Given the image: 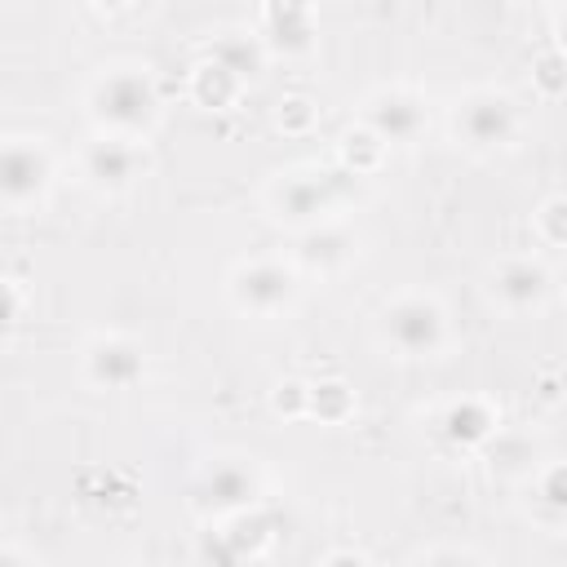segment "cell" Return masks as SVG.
Returning a JSON list of instances; mask_svg holds the SVG:
<instances>
[{
	"label": "cell",
	"mask_w": 567,
	"mask_h": 567,
	"mask_svg": "<svg viewBox=\"0 0 567 567\" xmlns=\"http://www.w3.org/2000/svg\"><path fill=\"white\" fill-rule=\"evenodd\" d=\"M93 115L111 128V137H137L159 115L155 80L142 66H115L93 84Z\"/></svg>",
	"instance_id": "1"
},
{
	"label": "cell",
	"mask_w": 567,
	"mask_h": 567,
	"mask_svg": "<svg viewBox=\"0 0 567 567\" xmlns=\"http://www.w3.org/2000/svg\"><path fill=\"white\" fill-rule=\"evenodd\" d=\"M385 341L408 354V359H421V354H434L443 346V310L430 301V297H399L385 306Z\"/></svg>",
	"instance_id": "2"
},
{
	"label": "cell",
	"mask_w": 567,
	"mask_h": 567,
	"mask_svg": "<svg viewBox=\"0 0 567 567\" xmlns=\"http://www.w3.org/2000/svg\"><path fill=\"white\" fill-rule=\"evenodd\" d=\"M456 133L465 137V146L474 151H492V146H509L514 133H518V111L505 93H470L461 106H456Z\"/></svg>",
	"instance_id": "3"
},
{
	"label": "cell",
	"mask_w": 567,
	"mask_h": 567,
	"mask_svg": "<svg viewBox=\"0 0 567 567\" xmlns=\"http://www.w3.org/2000/svg\"><path fill=\"white\" fill-rule=\"evenodd\" d=\"M49 186V155L40 142H27V137H13L0 155V190H4V204L9 208H22L31 199H40Z\"/></svg>",
	"instance_id": "4"
},
{
	"label": "cell",
	"mask_w": 567,
	"mask_h": 567,
	"mask_svg": "<svg viewBox=\"0 0 567 567\" xmlns=\"http://www.w3.org/2000/svg\"><path fill=\"white\" fill-rule=\"evenodd\" d=\"M230 292H235V301H239L244 310H252V315H275V310H284L288 297H292V270L279 266V261H270V257H257V261H248V266L235 270Z\"/></svg>",
	"instance_id": "5"
},
{
	"label": "cell",
	"mask_w": 567,
	"mask_h": 567,
	"mask_svg": "<svg viewBox=\"0 0 567 567\" xmlns=\"http://www.w3.org/2000/svg\"><path fill=\"white\" fill-rule=\"evenodd\" d=\"M195 496L213 514H239V509H248L257 501V474L248 465H239V461H213L199 474Z\"/></svg>",
	"instance_id": "6"
},
{
	"label": "cell",
	"mask_w": 567,
	"mask_h": 567,
	"mask_svg": "<svg viewBox=\"0 0 567 567\" xmlns=\"http://www.w3.org/2000/svg\"><path fill=\"white\" fill-rule=\"evenodd\" d=\"M363 120H368V128H372L377 142H412L425 128V106L408 89H385V93H377L368 102Z\"/></svg>",
	"instance_id": "7"
},
{
	"label": "cell",
	"mask_w": 567,
	"mask_h": 567,
	"mask_svg": "<svg viewBox=\"0 0 567 567\" xmlns=\"http://www.w3.org/2000/svg\"><path fill=\"white\" fill-rule=\"evenodd\" d=\"M270 199H275V213L284 221H310V217H323L337 204V186L323 173H292L275 186Z\"/></svg>",
	"instance_id": "8"
},
{
	"label": "cell",
	"mask_w": 567,
	"mask_h": 567,
	"mask_svg": "<svg viewBox=\"0 0 567 567\" xmlns=\"http://www.w3.org/2000/svg\"><path fill=\"white\" fill-rule=\"evenodd\" d=\"M84 368H89V381L93 385H106V390H124L142 377V350L128 341V337H97L84 354Z\"/></svg>",
	"instance_id": "9"
},
{
	"label": "cell",
	"mask_w": 567,
	"mask_h": 567,
	"mask_svg": "<svg viewBox=\"0 0 567 567\" xmlns=\"http://www.w3.org/2000/svg\"><path fill=\"white\" fill-rule=\"evenodd\" d=\"M492 292L505 310H536L549 292V275L540 261L532 257H509L496 266V279H492Z\"/></svg>",
	"instance_id": "10"
},
{
	"label": "cell",
	"mask_w": 567,
	"mask_h": 567,
	"mask_svg": "<svg viewBox=\"0 0 567 567\" xmlns=\"http://www.w3.org/2000/svg\"><path fill=\"white\" fill-rule=\"evenodd\" d=\"M146 164V155L133 146V137H97L89 151H84V173L106 186V190H120L137 177V168Z\"/></svg>",
	"instance_id": "11"
},
{
	"label": "cell",
	"mask_w": 567,
	"mask_h": 567,
	"mask_svg": "<svg viewBox=\"0 0 567 567\" xmlns=\"http://www.w3.org/2000/svg\"><path fill=\"white\" fill-rule=\"evenodd\" d=\"M261 40H266L270 49H284V53L310 49V40H315V18H310V9H297V4L261 9Z\"/></svg>",
	"instance_id": "12"
},
{
	"label": "cell",
	"mask_w": 567,
	"mask_h": 567,
	"mask_svg": "<svg viewBox=\"0 0 567 567\" xmlns=\"http://www.w3.org/2000/svg\"><path fill=\"white\" fill-rule=\"evenodd\" d=\"M208 62H217L221 71H230L235 80H252L261 71V35H244V31H221L208 44Z\"/></svg>",
	"instance_id": "13"
},
{
	"label": "cell",
	"mask_w": 567,
	"mask_h": 567,
	"mask_svg": "<svg viewBox=\"0 0 567 567\" xmlns=\"http://www.w3.org/2000/svg\"><path fill=\"white\" fill-rule=\"evenodd\" d=\"M443 425H447V434H452L456 443H478V439H487L492 416H487L483 403H452L447 416H443Z\"/></svg>",
	"instance_id": "14"
},
{
	"label": "cell",
	"mask_w": 567,
	"mask_h": 567,
	"mask_svg": "<svg viewBox=\"0 0 567 567\" xmlns=\"http://www.w3.org/2000/svg\"><path fill=\"white\" fill-rule=\"evenodd\" d=\"M235 89H239V80H235L230 71H221L217 62H199V71H195V93H199L208 106L230 102V97H235Z\"/></svg>",
	"instance_id": "15"
},
{
	"label": "cell",
	"mask_w": 567,
	"mask_h": 567,
	"mask_svg": "<svg viewBox=\"0 0 567 567\" xmlns=\"http://www.w3.org/2000/svg\"><path fill=\"white\" fill-rule=\"evenodd\" d=\"M346 252H350V239H346L341 230H319V235H310L306 248H301V257L315 261V266H332V261H341Z\"/></svg>",
	"instance_id": "16"
},
{
	"label": "cell",
	"mask_w": 567,
	"mask_h": 567,
	"mask_svg": "<svg viewBox=\"0 0 567 567\" xmlns=\"http://www.w3.org/2000/svg\"><path fill=\"white\" fill-rule=\"evenodd\" d=\"M540 501L567 514V465H554V470L540 478Z\"/></svg>",
	"instance_id": "17"
},
{
	"label": "cell",
	"mask_w": 567,
	"mask_h": 567,
	"mask_svg": "<svg viewBox=\"0 0 567 567\" xmlns=\"http://www.w3.org/2000/svg\"><path fill=\"white\" fill-rule=\"evenodd\" d=\"M421 567H474V558L461 554V549H439V554H430Z\"/></svg>",
	"instance_id": "18"
},
{
	"label": "cell",
	"mask_w": 567,
	"mask_h": 567,
	"mask_svg": "<svg viewBox=\"0 0 567 567\" xmlns=\"http://www.w3.org/2000/svg\"><path fill=\"white\" fill-rule=\"evenodd\" d=\"M323 567H363V558H354V554H332Z\"/></svg>",
	"instance_id": "19"
},
{
	"label": "cell",
	"mask_w": 567,
	"mask_h": 567,
	"mask_svg": "<svg viewBox=\"0 0 567 567\" xmlns=\"http://www.w3.org/2000/svg\"><path fill=\"white\" fill-rule=\"evenodd\" d=\"M4 567H27V563L18 558V549H4Z\"/></svg>",
	"instance_id": "20"
}]
</instances>
